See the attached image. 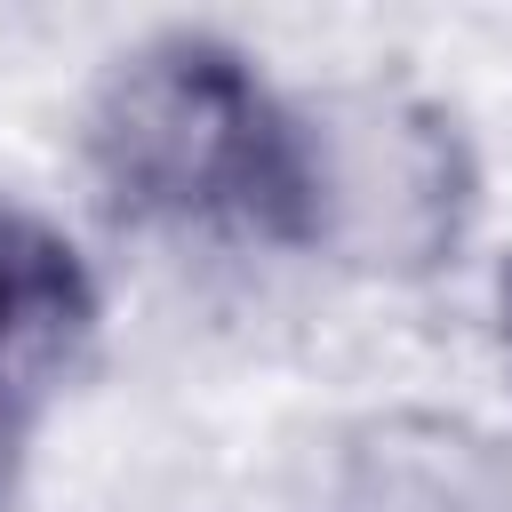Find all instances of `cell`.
Listing matches in <instances>:
<instances>
[{
	"instance_id": "6da1fadb",
	"label": "cell",
	"mask_w": 512,
	"mask_h": 512,
	"mask_svg": "<svg viewBox=\"0 0 512 512\" xmlns=\"http://www.w3.org/2000/svg\"><path fill=\"white\" fill-rule=\"evenodd\" d=\"M88 160L136 224H248L280 240L288 112L224 40L168 32L120 56L88 120Z\"/></svg>"
},
{
	"instance_id": "7a4b0ae2",
	"label": "cell",
	"mask_w": 512,
	"mask_h": 512,
	"mask_svg": "<svg viewBox=\"0 0 512 512\" xmlns=\"http://www.w3.org/2000/svg\"><path fill=\"white\" fill-rule=\"evenodd\" d=\"M464 224V144L408 96H328L288 112V216L280 240L352 264L424 272Z\"/></svg>"
},
{
	"instance_id": "3957f363",
	"label": "cell",
	"mask_w": 512,
	"mask_h": 512,
	"mask_svg": "<svg viewBox=\"0 0 512 512\" xmlns=\"http://www.w3.org/2000/svg\"><path fill=\"white\" fill-rule=\"evenodd\" d=\"M328 512H512V456L456 416H376L336 456Z\"/></svg>"
},
{
	"instance_id": "277c9868",
	"label": "cell",
	"mask_w": 512,
	"mask_h": 512,
	"mask_svg": "<svg viewBox=\"0 0 512 512\" xmlns=\"http://www.w3.org/2000/svg\"><path fill=\"white\" fill-rule=\"evenodd\" d=\"M88 320L96 296L72 240L48 232L40 216L0 208V392L32 408V392L80 352Z\"/></svg>"
},
{
	"instance_id": "5b68a950",
	"label": "cell",
	"mask_w": 512,
	"mask_h": 512,
	"mask_svg": "<svg viewBox=\"0 0 512 512\" xmlns=\"http://www.w3.org/2000/svg\"><path fill=\"white\" fill-rule=\"evenodd\" d=\"M16 432H24V400L0 392V488H8V472H16Z\"/></svg>"
},
{
	"instance_id": "8992f818",
	"label": "cell",
	"mask_w": 512,
	"mask_h": 512,
	"mask_svg": "<svg viewBox=\"0 0 512 512\" xmlns=\"http://www.w3.org/2000/svg\"><path fill=\"white\" fill-rule=\"evenodd\" d=\"M496 320H504V360H512V264H504V288H496Z\"/></svg>"
}]
</instances>
